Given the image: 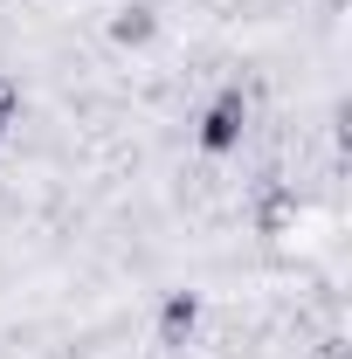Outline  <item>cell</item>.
Here are the masks:
<instances>
[{
  "label": "cell",
  "mask_w": 352,
  "mask_h": 359,
  "mask_svg": "<svg viewBox=\"0 0 352 359\" xmlns=\"http://www.w3.org/2000/svg\"><path fill=\"white\" fill-rule=\"evenodd\" d=\"M208 332V290L201 283H166L159 304H152V353L166 359H187Z\"/></svg>",
  "instance_id": "2"
},
{
  "label": "cell",
  "mask_w": 352,
  "mask_h": 359,
  "mask_svg": "<svg viewBox=\"0 0 352 359\" xmlns=\"http://www.w3.org/2000/svg\"><path fill=\"white\" fill-rule=\"evenodd\" d=\"M21 104H28V97H21V76H14V69H0V152L14 145V125H21Z\"/></svg>",
  "instance_id": "4"
},
{
  "label": "cell",
  "mask_w": 352,
  "mask_h": 359,
  "mask_svg": "<svg viewBox=\"0 0 352 359\" xmlns=\"http://www.w3.org/2000/svg\"><path fill=\"white\" fill-rule=\"evenodd\" d=\"M187 138H194V152H201L208 166H221V159H242V145L256 138V83H242V76H221V83L201 97V111H194Z\"/></svg>",
  "instance_id": "1"
},
{
  "label": "cell",
  "mask_w": 352,
  "mask_h": 359,
  "mask_svg": "<svg viewBox=\"0 0 352 359\" xmlns=\"http://www.w3.org/2000/svg\"><path fill=\"white\" fill-rule=\"evenodd\" d=\"M159 35H166V14L152 0H118L111 21H104V42L118 55H145V48H159Z\"/></svg>",
  "instance_id": "3"
}]
</instances>
